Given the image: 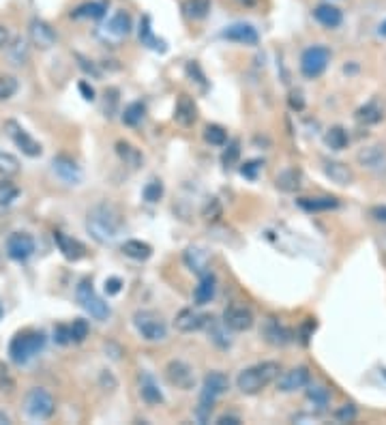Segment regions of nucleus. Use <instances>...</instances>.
Segmentation results:
<instances>
[{"instance_id":"18","label":"nucleus","mask_w":386,"mask_h":425,"mask_svg":"<svg viewBox=\"0 0 386 425\" xmlns=\"http://www.w3.org/2000/svg\"><path fill=\"white\" fill-rule=\"evenodd\" d=\"M54 241H56L60 253H63L67 260L75 262V260L84 258L86 247H84L77 239H73V236H69V234H65V232H54Z\"/></svg>"},{"instance_id":"4","label":"nucleus","mask_w":386,"mask_h":425,"mask_svg":"<svg viewBox=\"0 0 386 425\" xmlns=\"http://www.w3.org/2000/svg\"><path fill=\"white\" fill-rule=\"evenodd\" d=\"M75 296H77V303L82 305V310L89 312L95 320H101V322H103V320L110 318V305L95 292L91 279H82V281L77 284Z\"/></svg>"},{"instance_id":"24","label":"nucleus","mask_w":386,"mask_h":425,"mask_svg":"<svg viewBox=\"0 0 386 425\" xmlns=\"http://www.w3.org/2000/svg\"><path fill=\"white\" fill-rule=\"evenodd\" d=\"M140 395H142V400H144L146 404H150V406H157V404L163 402L161 389L157 387V382L153 380V376L146 374V372L140 374Z\"/></svg>"},{"instance_id":"35","label":"nucleus","mask_w":386,"mask_h":425,"mask_svg":"<svg viewBox=\"0 0 386 425\" xmlns=\"http://www.w3.org/2000/svg\"><path fill=\"white\" fill-rule=\"evenodd\" d=\"M359 161L363 167H378L386 161V151L384 146H369V148H363L359 153Z\"/></svg>"},{"instance_id":"57","label":"nucleus","mask_w":386,"mask_h":425,"mask_svg":"<svg viewBox=\"0 0 386 425\" xmlns=\"http://www.w3.org/2000/svg\"><path fill=\"white\" fill-rule=\"evenodd\" d=\"M79 91H82V95H84L86 101H93V99H95V91H93V87H89V84H86V82H79Z\"/></svg>"},{"instance_id":"39","label":"nucleus","mask_w":386,"mask_h":425,"mask_svg":"<svg viewBox=\"0 0 386 425\" xmlns=\"http://www.w3.org/2000/svg\"><path fill=\"white\" fill-rule=\"evenodd\" d=\"M204 140L212 146H226L228 142V134L221 125H206L204 129Z\"/></svg>"},{"instance_id":"56","label":"nucleus","mask_w":386,"mask_h":425,"mask_svg":"<svg viewBox=\"0 0 386 425\" xmlns=\"http://www.w3.org/2000/svg\"><path fill=\"white\" fill-rule=\"evenodd\" d=\"M369 215L375 220V222H384L386 224V206H373L369 210Z\"/></svg>"},{"instance_id":"7","label":"nucleus","mask_w":386,"mask_h":425,"mask_svg":"<svg viewBox=\"0 0 386 425\" xmlns=\"http://www.w3.org/2000/svg\"><path fill=\"white\" fill-rule=\"evenodd\" d=\"M330 63V50L324 46H311L300 56V73L309 80L320 77Z\"/></svg>"},{"instance_id":"58","label":"nucleus","mask_w":386,"mask_h":425,"mask_svg":"<svg viewBox=\"0 0 386 425\" xmlns=\"http://www.w3.org/2000/svg\"><path fill=\"white\" fill-rule=\"evenodd\" d=\"M9 46V30L5 26H0V50Z\"/></svg>"},{"instance_id":"55","label":"nucleus","mask_w":386,"mask_h":425,"mask_svg":"<svg viewBox=\"0 0 386 425\" xmlns=\"http://www.w3.org/2000/svg\"><path fill=\"white\" fill-rule=\"evenodd\" d=\"M120 290H122V279H118V277H110V279H105V292H108L110 296L118 294Z\"/></svg>"},{"instance_id":"19","label":"nucleus","mask_w":386,"mask_h":425,"mask_svg":"<svg viewBox=\"0 0 386 425\" xmlns=\"http://www.w3.org/2000/svg\"><path fill=\"white\" fill-rule=\"evenodd\" d=\"M206 318H208L206 314H200V312L187 307V310H181V312L176 314V318H174V326H176L179 331H183V333L200 331V329H204Z\"/></svg>"},{"instance_id":"43","label":"nucleus","mask_w":386,"mask_h":425,"mask_svg":"<svg viewBox=\"0 0 386 425\" xmlns=\"http://www.w3.org/2000/svg\"><path fill=\"white\" fill-rule=\"evenodd\" d=\"M69 329H71V342L73 344H82L84 339L89 337V333H91V326H89V322H86L84 318H75L73 324H69Z\"/></svg>"},{"instance_id":"61","label":"nucleus","mask_w":386,"mask_h":425,"mask_svg":"<svg viewBox=\"0 0 386 425\" xmlns=\"http://www.w3.org/2000/svg\"><path fill=\"white\" fill-rule=\"evenodd\" d=\"M238 3H240V5H247V7H249V5H253V3H255V0H238Z\"/></svg>"},{"instance_id":"34","label":"nucleus","mask_w":386,"mask_h":425,"mask_svg":"<svg viewBox=\"0 0 386 425\" xmlns=\"http://www.w3.org/2000/svg\"><path fill=\"white\" fill-rule=\"evenodd\" d=\"M382 116H384V110H382V106L378 101H369V103H365L363 108L356 110V120L363 122V125H375V122L382 120Z\"/></svg>"},{"instance_id":"27","label":"nucleus","mask_w":386,"mask_h":425,"mask_svg":"<svg viewBox=\"0 0 386 425\" xmlns=\"http://www.w3.org/2000/svg\"><path fill=\"white\" fill-rule=\"evenodd\" d=\"M314 18L324 26V28H337L343 22V13L335 5H318L314 11Z\"/></svg>"},{"instance_id":"10","label":"nucleus","mask_w":386,"mask_h":425,"mask_svg":"<svg viewBox=\"0 0 386 425\" xmlns=\"http://www.w3.org/2000/svg\"><path fill=\"white\" fill-rule=\"evenodd\" d=\"M307 385H309V369L303 365L292 367L281 376H277V389L281 393H294L298 389H305Z\"/></svg>"},{"instance_id":"8","label":"nucleus","mask_w":386,"mask_h":425,"mask_svg":"<svg viewBox=\"0 0 386 425\" xmlns=\"http://www.w3.org/2000/svg\"><path fill=\"white\" fill-rule=\"evenodd\" d=\"M165 378H167V382H169L172 387L183 389V391H189V389L195 387L193 367L187 365L185 361H179V359L169 361V363L165 365Z\"/></svg>"},{"instance_id":"12","label":"nucleus","mask_w":386,"mask_h":425,"mask_svg":"<svg viewBox=\"0 0 386 425\" xmlns=\"http://www.w3.org/2000/svg\"><path fill=\"white\" fill-rule=\"evenodd\" d=\"M34 251V239L28 232H15L7 239V253L13 260H26Z\"/></svg>"},{"instance_id":"21","label":"nucleus","mask_w":386,"mask_h":425,"mask_svg":"<svg viewBox=\"0 0 386 425\" xmlns=\"http://www.w3.org/2000/svg\"><path fill=\"white\" fill-rule=\"evenodd\" d=\"M174 120L183 127H191L198 120V106L189 95H181L174 110Z\"/></svg>"},{"instance_id":"47","label":"nucleus","mask_w":386,"mask_h":425,"mask_svg":"<svg viewBox=\"0 0 386 425\" xmlns=\"http://www.w3.org/2000/svg\"><path fill=\"white\" fill-rule=\"evenodd\" d=\"M142 196H144V200H146L148 204L159 202V200H161V196H163V183H161L159 179H153V181H150V183L144 187Z\"/></svg>"},{"instance_id":"11","label":"nucleus","mask_w":386,"mask_h":425,"mask_svg":"<svg viewBox=\"0 0 386 425\" xmlns=\"http://www.w3.org/2000/svg\"><path fill=\"white\" fill-rule=\"evenodd\" d=\"M224 322L230 331L243 333L253 326V314L245 305H228L224 310Z\"/></svg>"},{"instance_id":"48","label":"nucleus","mask_w":386,"mask_h":425,"mask_svg":"<svg viewBox=\"0 0 386 425\" xmlns=\"http://www.w3.org/2000/svg\"><path fill=\"white\" fill-rule=\"evenodd\" d=\"M26 58H28V48H26V44L22 39H18L15 44L11 46V61H13V65H24Z\"/></svg>"},{"instance_id":"6","label":"nucleus","mask_w":386,"mask_h":425,"mask_svg":"<svg viewBox=\"0 0 386 425\" xmlns=\"http://www.w3.org/2000/svg\"><path fill=\"white\" fill-rule=\"evenodd\" d=\"M134 326L138 329V333L148 339V342H161L167 335V326L163 322V318L157 312L150 310H138L134 314Z\"/></svg>"},{"instance_id":"46","label":"nucleus","mask_w":386,"mask_h":425,"mask_svg":"<svg viewBox=\"0 0 386 425\" xmlns=\"http://www.w3.org/2000/svg\"><path fill=\"white\" fill-rule=\"evenodd\" d=\"M18 196H20L18 185H13L11 181L0 183V206H9L13 200H18Z\"/></svg>"},{"instance_id":"59","label":"nucleus","mask_w":386,"mask_h":425,"mask_svg":"<svg viewBox=\"0 0 386 425\" xmlns=\"http://www.w3.org/2000/svg\"><path fill=\"white\" fill-rule=\"evenodd\" d=\"M217 423H219V425H228V423H230V425H236V423H240V419H238V417H219Z\"/></svg>"},{"instance_id":"54","label":"nucleus","mask_w":386,"mask_h":425,"mask_svg":"<svg viewBox=\"0 0 386 425\" xmlns=\"http://www.w3.org/2000/svg\"><path fill=\"white\" fill-rule=\"evenodd\" d=\"M288 101H290V108L296 110V112H300L305 108V99H303V93H300V91H292Z\"/></svg>"},{"instance_id":"29","label":"nucleus","mask_w":386,"mask_h":425,"mask_svg":"<svg viewBox=\"0 0 386 425\" xmlns=\"http://www.w3.org/2000/svg\"><path fill=\"white\" fill-rule=\"evenodd\" d=\"M185 265L198 275H204L208 273V253L200 247H189L185 251Z\"/></svg>"},{"instance_id":"42","label":"nucleus","mask_w":386,"mask_h":425,"mask_svg":"<svg viewBox=\"0 0 386 425\" xmlns=\"http://www.w3.org/2000/svg\"><path fill=\"white\" fill-rule=\"evenodd\" d=\"M238 157H240V140L234 138V140L226 142V148H224V155H221V163L226 167H232V165H236Z\"/></svg>"},{"instance_id":"25","label":"nucleus","mask_w":386,"mask_h":425,"mask_svg":"<svg viewBox=\"0 0 386 425\" xmlns=\"http://www.w3.org/2000/svg\"><path fill=\"white\" fill-rule=\"evenodd\" d=\"M324 172L337 185H350L352 179H354V175H352V170L348 167V163H341V161H326L324 163Z\"/></svg>"},{"instance_id":"16","label":"nucleus","mask_w":386,"mask_h":425,"mask_svg":"<svg viewBox=\"0 0 386 425\" xmlns=\"http://www.w3.org/2000/svg\"><path fill=\"white\" fill-rule=\"evenodd\" d=\"M230 389V378L224 372H208L204 376V385H202V398L208 400H217L219 395H224Z\"/></svg>"},{"instance_id":"33","label":"nucleus","mask_w":386,"mask_h":425,"mask_svg":"<svg viewBox=\"0 0 386 425\" xmlns=\"http://www.w3.org/2000/svg\"><path fill=\"white\" fill-rule=\"evenodd\" d=\"M105 11H108V3H84L75 11H71V18H75V20H86V18L99 20L105 15Z\"/></svg>"},{"instance_id":"14","label":"nucleus","mask_w":386,"mask_h":425,"mask_svg":"<svg viewBox=\"0 0 386 425\" xmlns=\"http://www.w3.org/2000/svg\"><path fill=\"white\" fill-rule=\"evenodd\" d=\"M52 170H54V175H56L63 183H67V185H77V183L82 181V170H79V165H77L71 157H67V155L54 157Z\"/></svg>"},{"instance_id":"45","label":"nucleus","mask_w":386,"mask_h":425,"mask_svg":"<svg viewBox=\"0 0 386 425\" xmlns=\"http://www.w3.org/2000/svg\"><path fill=\"white\" fill-rule=\"evenodd\" d=\"M221 212H224L221 202H219L217 198H208L206 204H204V208H202V217H204L206 222H217V220L221 217Z\"/></svg>"},{"instance_id":"52","label":"nucleus","mask_w":386,"mask_h":425,"mask_svg":"<svg viewBox=\"0 0 386 425\" xmlns=\"http://www.w3.org/2000/svg\"><path fill=\"white\" fill-rule=\"evenodd\" d=\"M116 103H118V91L116 89H108L105 91V116H114Z\"/></svg>"},{"instance_id":"2","label":"nucleus","mask_w":386,"mask_h":425,"mask_svg":"<svg viewBox=\"0 0 386 425\" xmlns=\"http://www.w3.org/2000/svg\"><path fill=\"white\" fill-rule=\"evenodd\" d=\"M279 363L275 361H264V363H257L253 367H247L238 374L236 378V387L240 393L245 395H255L260 393L262 389H266L271 382L277 380L279 376Z\"/></svg>"},{"instance_id":"17","label":"nucleus","mask_w":386,"mask_h":425,"mask_svg":"<svg viewBox=\"0 0 386 425\" xmlns=\"http://www.w3.org/2000/svg\"><path fill=\"white\" fill-rule=\"evenodd\" d=\"M262 333H264L266 342L273 344V346H285V344H290V342H292V335H294L288 326H283V324H281L279 320H275V318H269V320L264 322Z\"/></svg>"},{"instance_id":"53","label":"nucleus","mask_w":386,"mask_h":425,"mask_svg":"<svg viewBox=\"0 0 386 425\" xmlns=\"http://www.w3.org/2000/svg\"><path fill=\"white\" fill-rule=\"evenodd\" d=\"M187 73H189L191 77H195L198 84H202V89H206V77H204V73H202V69H200L198 63H189V65H187Z\"/></svg>"},{"instance_id":"30","label":"nucleus","mask_w":386,"mask_h":425,"mask_svg":"<svg viewBox=\"0 0 386 425\" xmlns=\"http://www.w3.org/2000/svg\"><path fill=\"white\" fill-rule=\"evenodd\" d=\"M204 326L208 329L210 339H212V342L217 344L219 348H230V344H232V342H230V335L226 333V331H228V326H226V322H224V320H221V324H219V322L214 320L212 316H208Z\"/></svg>"},{"instance_id":"40","label":"nucleus","mask_w":386,"mask_h":425,"mask_svg":"<svg viewBox=\"0 0 386 425\" xmlns=\"http://www.w3.org/2000/svg\"><path fill=\"white\" fill-rule=\"evenodd\" d=\"M18 172H20V161H18V157L0 148V175L13 177V175H18Z\"/></svg>"},{"instance_id":"13","label":"nucleus","mask_w":386,"mask_h":425,"mask_svg":"<svg viewBox=\"0 0 386 425\" xmlns=\"http://www.w3.org/2000/svg\"><path fill=\"white\" fill-rule=\"evenodd\" d=\"M221 37L228 39V41H234V44H240V46H257V41H260L257 30L251 24H245V22H236V24L228 26L221 32Z\"/></svg>"},{"instance_id":"32","label":"nucleus","mask_w":386,"mask_h":425,"mask_svg":"<svg viewBox=\"0 0 386 425\" xmlns=\"http://www.w3.org/2000/svg\"><path fill=\"white\" fill-rule=\"evenodd\" d=\"M108 32L114 34V37H127L129 32H131V15H129L127 11H116L108 24Z\"/></svg>"},{"instance_id":"26","label":"nucleus","mask_w":386,"mask_h":425,"mask_svg":"<svg viewBox=\"0 0 386 425\" xmlns=\"http://www.w3.org/2000/svg\"><path fill=\"white\" fill-rule=\"evenodd\" d=\"M298 206L307 210V212H324V210H333L339 206V200L333 196H320V198H300Z\"/></svg>"},{"instance_id":"5","label":"nucleus","mask_w":386,"mask_h":425,"mask_svg":"<svg viewBox=\"0 0 386 425\" xmlns=\"http://www.w3.org/2000/svg\"><path fill=\"white\" fill-rule=\"evenodd\" d=\"M56 410V402L52 398L50 391L41 389V387H34L26 393L24 398V412L28 419L32 421H46L54 414Z\"/></svg>"},{"instance_id":"1","label":"nucleus","mask_w":386,"mask_h":425,"mask_svg":"<svg viewBox=\"0 0 386 425\" xmlns=\"http://www.w3.org/2000/svg\"><path fill=\"white\" fill-rule=\"evenodd\" d=\"M122 226L124 222L120 210L112 204H97L86 215V230L101 245H112L120 236Z\"/></svg>"},{"instance_id":"23","label":"nucleus","mask_w":386,"mask_h":425,"mask_svg":"<svg viewBox=\"0 0 386 425\" xmlns=\"http://www.w3.org/2000/svg\"><path fill=\"white\" fill-rule=\"evenodd\" d=\"M116 155L120 157V161L124 165H129L131 170H138L142 163H144V155L140 153V148H136L134 144H129L124 140H118L116 142Z\"/></svg>"},{"instance_id":"38","label":"nucleus","mask_w":386,"mask_h":425,"mask_svg":"<svg viewBox=\"0 0 386 425\" xmlns=\"http://www.w3.org/2000/svg\"><path fill=\"white\" fill-rule=\"evenodd\" d=\"M183 11L191 20H204L210 13V0H185Z\"/></svg>"},{"instance_id":"50","label":"nucleus","mask_w":386,"mask_h":425,"mask_svg":"<svg viewBox=\"0 0 386 425\" xmlns=\"http://www.w3.org/2000/svg\"><path fill=\"white\" fill-rule=\"evenodd\" d=\"M54 342L60 344V346L71 344V329H69V324H58V326H54Z\"/></svg>"},{"instance_id":"60","label":"nucleus","mask_w":386,"mask_h":425,"mask_svg":"<svg viewBox=\"0 0 386 425\" xmlns=\"http://www.w3.org/2000/svg\"><path fill=\"white\" fill-rule=\"evenodd\" d=\"M378 32H380V37H386V20L380 24V28H378Z\"/></svg>"},{"instance_id":"9","label":"nucleus","mask_w":386,"mask_h":425,"mask_svg":"<svg viewBox=\"0 0 386 425\" xmlns=\"http://www.w3.org/2000/svg\"><path fill=\"white\" fill-rule=\"evenodd\" d=\"M5 129H7V136L13 140V144H15L24 155H28V157H41V153H43L41 144L24 129L20 122L7 120V122H5Z\"/></svg>"},{"instance_id":"37","label":"nucleus","mask_w":386,"mask_h":425,"mask_svg":"<svg viewBox=\"0 0 386 425\" xmlns=\"http://www.w3.org/2000/svg\"><path fill=\"white\" fill-rule=\"evenodd\" d=\"M324 142L333 148V151H343L348 146L350 138H348V132L343 129V127H330L324 136Z\"/></svg>"},{"instance_id":"62","label":"nucleus","mask_w":386,"mask_h":425,"mask_svg":"<svg viewBox=\"0 0 386 425\" xmlns=\"http://www.w3.org/2000/svg\"><path fill=\"white\" fill-rule=\"evenodd\" d=\"M0 316H3V305H0Z\"/></svg>"},{"instance_id":"20","label":"nucleus","mask_w":386,"mask_h":425,"mask_svg":"<svg viewBox=\"0 0 386 425\" xmlns=\"http://www.w3.org/2000/svg\"><path fill=\"white\" fill-rule=\"evenodd\" d=\"M214 294H217V279H214V275L208 271V273L200 275V284L193 292V301H195V305H208L214 299Z\"/></svg>"},{"instance_id":"3","label":"nucleus","mask_w":386,"mask_h":425,"mask_svg":"<svg viewBox=\"0 0 386 425\" xmlns=\"http://www.w3.org/2000/svg\"><path fill=\"white\" fill-rule=\"evenodd\" d=\"M43 346H46V335L41 331H24V333H18L11 344H9V357L13 363L18 365H24L28 363L32 357H37Z\"/></svg>"},{"instance_id":"44","label":"nucleus","mask_w":386,"mask_h":425,"mask_svg":"<svg viewBox=\"0 0 386 425\" xmlns=\"http://www.w3.org/2000/svg\"><path fill=\"white\" fill-rule=\"evenodd\" d=\"M20 89V84L13 75H0V101L11 99Z\"/></svg>"},{"instance_id":"36","label":"nucleus","mask_w":386,"mask_h":425,"mask_svg":"<svg viewBox=\"0 0 386 425\" xmlns=\"http://www.w3.org/2000/svg\"><path fill=\"white\" fill-rule=\"evenodd\" d=\"M144 116H146V106H144L142 101H134V103H129V106L124 108V112H122V122L129 125V127H138V125L144 120Z\"/></svg>"},{"instance_id":"51","label":"nucleus","mask_w":386,"mask_h":425,"mask_svg":"<svg viewBox=\"0 0 386 425\" xmlns=\"http://www.w3.org/2000/svg\"><path fill=\"white\" fill-rule=\"evenodd\" d=\"M354 417H356V408L352 406V404H346V406H341L337 412H335V419L337 421H341V423H348V421H354Z\"/></svg>"},{"instance_id":"15","label":"nucleus","mask_w":386,"mask_h":425,"mask_svg":"<svg viewBox=\"0 0 386 425\" xmlns=\"http://www.w3.org/2000/svg\"><path fill=\"white\" fill-rule=\"evenodd\" d=\"M28 30H30V41H32L37 48H41V50H50L56 44V32H54V28L48 22L34 18L30 22Z\"/></svg>"},{"instance_id":"22","label":"nucleus","mask_w":386,"mask_h":425,"mask_svg":"<svg viewBox=\"0 0 386 425\" xmlns=\"http://www.w3.org/2000/svg\"><path fill=\"white\" fill-rule=\"evenodd\" d=\"M275 185H277V189H281L285 194H294V191H298L300 187H303V172H300L298 167H288V170H283V172L277 175Z\"/></svg>"},{"instance_id":"28","label":"nucleus","mask_w":386,"mask_h":425,"mask_svg":"<svg viewBox=\"0 0 386 425\" xmlns=\"http://www.w3.org/2000/svg\"><path fill=\"white\" fill-rule=\"evenodd\" d=\"M122 253L127 258H134V260H148L153 256V247L144 241L131 239V241H124L122 243Z\"/></svg>"},{"instance_id":"49","label":"nucleus","mask_w":386,"mask_h":425,"mask_svg":"<svg viewBox=\"0 0 386 425\" xmlns=\"http://www.w3.org/2000/svg\"><path fill=\"white\" fill-rule=\"evenodd\" d=\"M264 163L260 161V159H251V161H245L243 163V167H240V175L245 177V179H251V181H255L257 179V172H260V167H262Z\"/></svg>"},{"instance_id":"41","label":"nucleus","mask_w":386,"mask_h":425,"mask_svg":"<svg viewBox=\"0 0 386 425\" xmlns=\"http://www.w3.org/2000/svg\"><path fill=\"white\" fill-rule=\"evenodd\" d=\"M307 400H309L316 408L324 410V408L328 406V402H330V391H328L326 387H320V385L309 387V389H307Z\"/></svg>"},{"instance_id":"31","label":"nucleus","mask_w":386,"mask_h":425,"mask_svg":"<svg viewBox=\"0 0 386 425\" xmlns=\"http://www.w3.org/2000/svg\"><path fill=\"white\" fill-rule=\"evenodd\" d=\"M140 41H142V46H146V48H150L155 52H165V41L155 37L148 15H144L142 22H140Z\"/></svg>"}]
</instances>
